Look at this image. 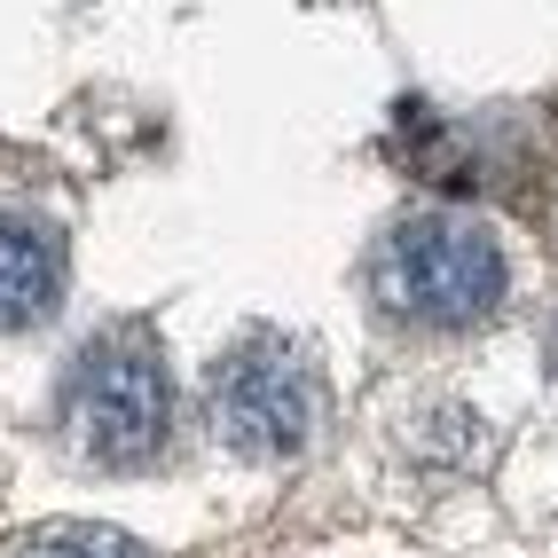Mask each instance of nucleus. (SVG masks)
<instances>
[{
    "mask_svg": "<svg viewBox=\"0 0 558 558\" xmlns=\"http://www.w3.org/2000/svg\"><path fill=\"white\" fill-rule=\"evenodd\" d=\"M63 300V244L32 220H0V330L48 323Z\"/></svg>",
    "mask_w": 558,
    "mask_h": 558,
    "instance_id": "4",
    "label": "nucleus"
},
{
    "mask_svg": "<svg viewBox=\"0 0 558 558\" xmlns=\"http://www.w3.org/2000/svg\"><path fill=\"white\" fill-rule=\"evenodd\" d=\"M205 425L229 457L244 464H291L315 449L323 433V378L315 362L276 339V330H252L229 354L213 362L205 378Z\"/></svg>",
    "mask_w": 558,
    "mask_h": 558,
    "instance_id": "2",
    "label": "nucleus"
},
{
    "mask_svg": "<svg viewBox=\"0 0 558 558\" xmlns=\"http://www.w3.org/2000/svg\"><path fill=\"white\" fill-rule=\"evenodd\" d=\"M504 283H511V268H504L496 229H480L464 213H409L369 252V300H378V315L401 330H425V339L480 330L504 307Z\"/></svg>",
    "mask_w": 558,
    "mask_h": 558,
    "instance_id": "1",
    "label": "nucleus"
},
{
    "mask_svg": "<svg viewBox=\"0 0 558 558\" xmlns=\"http://www.w3.org/2000/svg\"><path fill=\"white\" fill-rule=\"evenodd\" d=\"M0 558H158V550H142L134 535H110V527H40Z\"/></svg>",
    "mask_w": 558,
    "mask_h": 558,
    "instance_id": "5",
    "label": "nucleus"
},
{
    "mask_svg": "<svg viewBox=\"0 0 558 558\" xmlns=\"http://www.w3.org/2000/svg\"><path fill=\"white\" fill-rule=\"evenodd\" d=\"M173 425V386L150 339L134 330H102V339L80 347L63 378V433L71 449L95 464H142L158 457V440Z\"/></svg>",
    "mask_w": 558,
    "mask_h": 558,
    "instance_id": "3",
    "label": "nucleus"
}]
</instances>
